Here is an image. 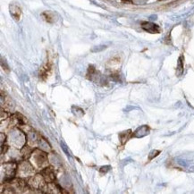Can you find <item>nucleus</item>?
Masks as SVG:
<instances>
[{"label":"nucleus","instance_id":"1","mask_svg":"<svg viewBox=\"0 0 194 194\" xmlns=\"http://www.w3.org/2000/svg\"><path fill=\"white\" fill-rule=\"evenodd\" d=\"M46 181L42 174H36L34 176L31 177L28 181V185L32 190H39L41 192L42 190L46 189Z\"/></svg>","mask_w":194,"mask_h":194},{"label":"nucleus","instance_id":"2","mask_svg":"<svg viewBox=\"0 0 194 194\" xmlns=\"http://www.w3.org/2000/svg\"><path fill=\"white\" fill-rule=\"evenodd\" d=\"M33 159V162L39 168H43L48 164V155L41 150H33V152L31 156Z\"/></svg>","mask_w":194,"mask_h":194},{"label":"nucleus","instance_id":"3","mask_svg":"<svg viewBox=\"0 0 194 194\" xmlns=\"http://www.w3.org/2000/svg\"><path fill=\"white\" fill-rule=\"evenodd\" d=\"M42 176L44 177L45 181L50 183V182H54V181L55 180V171L52 167H44L41 171Z\"/></svg>","mask_w":194,"mask_h":194},{"label":"nucleus","instance_id":"4","mask_svg":"<svg viewBox=\"0 0 194 194\" xmlns=\"http://www.w3.org/2000/svg\"><path fill=\"white\" fill-rule=\"evenodd\" d=\"M142 28L146 30V31H150V32H157V31H159L158 30H159V27L158 26H156L155 24H153V23H149V22H144L143 24H142Z\"/></svg>","mask_w":194,"mask_h":194},{"label":"nucleus","instance_id":"5","mask_svg":"<svg viewBox=\"0 0 194 194\" xmlns=\"http://www.w3.org/2000/svg\"><path fill=\"white\" fill-rule=\"evenodd\" d=\"M109 169H110V166H102V167L100 168V172H101V173H104V172L105 173H106Z\"/></svg>","mask_w":194,"mask_h":194}]
</instances>
